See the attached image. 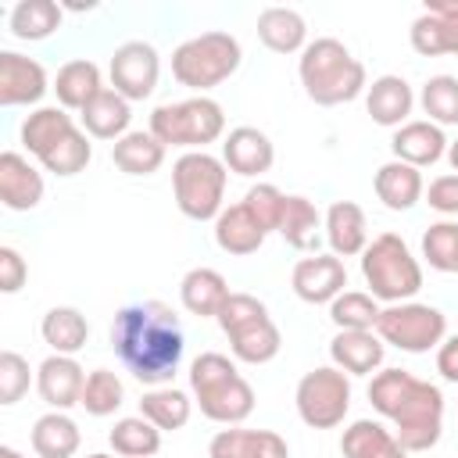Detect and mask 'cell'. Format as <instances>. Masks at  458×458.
Segmentation results:
<instances>
[{"instance_id":"cell-1","label":"cell","mask_w":458,"mask_h":458,"mask_svg":"<svg viewBox=\"0 0 458 458\" xmlns=\"http://www.w3.org/2000/svg\"><path fill=\"white\" fill-rule=\"evenodd\" d=\"M111 347L143 386H168L182 365L186 336L165 301H140L114 311Z\"/></svg>"},{"instance_id":"cell-2","label":"cell","mask_w":458,"mask_h":458,"mask_svg":"<svg viewBox=\"0 0 458 458\" xmlns=\"http://www.w3.org/2000/svg\"><path fill=\"white\" fill-rule=\"evenodd\" d=\"M369 404L394 422V437L408 454L440 444L444 394L437 383L419 379L408 369H379L369 383Z\"/></svg>"},{"instance_id":"cell-3","label":"cell","mask_w":458,"mask_h":458,"mask_svg":"<svg viewBox=\"0 0 458 458\" xmlns=\"http://www.w3.org/2000/svg\"><path fill=\"white\" fill-rule=\"evenodd\" d=\"M297 75L308 100H315L318 107L351 104L369 89L365 64L333 36H318L301 50Z\"/></svg>"},{"instance_id":"cell-4","label":"cell","mask_w":458,"mask_h":458,"mask_svg":"<svg viewBox=\"0 0 458 458\" xmlns=\"http://www.w3.org/2000/svg\"><path fill=\"white\" fill-rule=\"evenodd\" d=\"M21 147L54 175L68 179L86 172L89 157H93V143L86 136V129L75 125V118L64 107H36L25 114L21 129Z\"/></svg>"},{"instance_id":"cell-5","label":"cell","mask_w":458,"mask_h":458,"mask_svg":"<svg viewBox=\"0 0 458 458\" xmlns=\"http://www.w3.org/2000/svg\"><path fill=\"white\" fill-rule=\"evenodd\" d=\"M190 390L193 404L204 419L222 426H240L254 411V386L240 376L236 358L204 351L190 361Z\"/></svg>"},{"instance_id":"cell-6","label":"cell","mask_w":458,"mask_h":458,"mask_svg":"<svg viewBox=\"0 0 458 458\" xmlns=\"http://www.w3.org/2000/svg\"><path fill=\"white\" fill-rule=\"evenodd\" d=\"M243 61V47L233 32L211 29L200 36L182 39L172 50V75L179 86L193 89L197 97H208V89L222 86Z\"/></svg>"},{"instance_id":"cell-7","label":"cell","mask_w":458,"mask_h":458,"mask_svg":"<svg viewBox=\"0 0 458 458\" xmlns=\"http://www.w3.org/2000/svg\"><path fill=\"white\" fill-rule=\"evenodd\" d=\"M361 279L376 301L401 304L422 290V265L397 233H379L361 250Z\"/></svg>"},{"instance_id":"cell-8","label":"cell","mask_w":458,"mask_h":458,"mask_svg":"<svg viewBox=\"0 0 458 458\" xmlns=\"http://www.w3.org/2000/svg\"><path fill=\"white\" fill-rule=\"evenodd\" d=\"M222 333L229 336V351L236 361L243 365H265L279 354L283 347V333L272 322L265 301H258L254 293H229L222 311L215 315Z\"/></svg>"},{"instance_id":"cell-9","label":"cell","mask_w":458,"mask_h":458,"mask_svg":"<svg viewBox=\"0 0 458 458\" xmlns=\"http://www.w3.org/2000/svg\"><path fill=\"white\" fill-rule=\"evenodd\" d=\"M229 168L222 157L208 150H186L172 165V193L175 208L193 222H215L222 215Z\"/></svg>"},{"instance_id":"cell-10","label":"cell","mask_w":458,"mask_h":458,"mask_svg":"<svg viewBox=\"0 0 458 458\" xmlns=\"http://www.w3.org/2000/svg\"><path fill=\"white\" fill-rule=\"evenodd\" d=\"M150 132L165 147H182V154L186 150H204L208 143L222 140L225 111L211 97H186V100L157 104L150 111Z\"/></svg>"},{"instance_id":"cell-11","label":"cell","mask_w":458,"mask_h":458,"mask_svg":"<svg viewBox=\"0 0 458 458\" xmlns=\"http://www.w3.org/2000/svg\"><path fill=\"white\" fill-rule=\"evenodd\" d=\"M376 333L383 344L408 351V354H426L433 347L444 344L447 336V315L433 304L422 301H401V304H386L376 318Z\"/></svg>"},{"instance_id":"cell-12","label":"cell","mask_w":458,"mask_h":458,"mask_svg":"<svg viewBox=\"0 0 458 458\" xmlns=\"http://www.w3.org/2000/svg\"><path fill=\"white\" fill-rule=\"evenodd\" d=\"M293 404L304 426L311 429H336L351 411V376L336 365H318L301 376L293 390Z\"/></svg>"},{"instance_id":"cell-13","label":"cell","mask_w":458,"mask_h":458,"mask_svg":"<svg viewBox=\"0 0 458 458\" xmlns=\"http://www.w3.org/2000/svg\"><path fill=\"white\" fill-rule=\"evenodd\" d=\"M107 75H111V89L122 93L129 104L132 100H147L157 89L161 57H157V50L150 43L129 39V43L114 47L111 64H107Z\"/></svg>"},{"instance_id":"cell-14","label":"cell","mask_w":458,"mask_h":458,"mask_svg":"<svg viewBox=\"0 0 458 458\" xmlns=\"http://www.w3.org/2000/svg\"><path fill=\"white\" fill-rule=\"evenodd\" d=\"M290 286L304 304H333L347 286V268L336 254H308L293 265Z\"/></svg>"},{"instance_id":"cell-15","label":"cell","mask_w":458,"mask_h":458,"mask_svg":"<svg viewBox=\"0 0 458 458\" xmlns=\"http://www.w3.org/2000/svg\"><path fill=\"white\" fill-rule=\"evenodd\" d=\"M54 89L47 82V68L36 57H25L18 50H0V104L4 107H32L43 100V93Z\"/></svg>"},{"instance_id":"cell-16","label":"cell","mask_w":458,"mask_h":458,"mask_svg":"<svg viewBox=\"0 0 458 458\" xmlns=\"http://www.w3.org/2000/svg\"><path fill=\"white\" fill-rule=\"evenodd\" d=\"M86 372L72 354H50L36 369V390L50 411H68L82 401Z\"/></svg>"},{"instance_id":"cell-17","label":"cell","mask_w":458,"mask_h":458,"mask_svg":"<svg viewBox=\"0 0 458 458\" xmlns=\"http://www.w3.org/2000/svg\"><path fill=\"white\" fill-rule=\"evenodd\" d=\"M411 50L422 57L458 54V4H426L408 29Z\"/></svg>"},{"instance_id":"cell-18","label":"cell","mask_w":458,"mask_h":458,"mask_svg":"<svg viewBox=\"0 0 458 458\" xmlns=\"http://www.w3.org/2000/svg\"><path fill=\"white\" fill-rule=\"evenodd\" d=\"M386 344L376 329H336L329 340V358L347 376H376L383 369Z\"/></svg>"},{"instance_id":"cell-19","label":"cell","mask_w":458,"mask_h":458,"mask_svg":"<svg viewBox=\"0 0 458 458\" xmlns=\"http://www.w3.org/2000/svg\"><path fill=\"white\" fill-rule=\"evenodd\" d=\"M222 161H225L229 172L254 179V175H265V172L272 168L276 147H272L268 132H261V129H254V125H236V129H229V136L222 140Z\"/></svg>"},{"instance_id":"cell-20","label":"cell","mask_w":458,"mask_h":458,"mask_svg":"<svg viewBox=\"0 0 458 458\" xmlns=\"http://www.w3.org/2000/svg\"><path fill=\"white\" fill-rule=\"evenodd\" d=\"M43 200V175L39 168L18 154V150H4L0 154V204L7 211H32Z\"/></svg>"},{"instance_id":"cell-21","label":"cell","mask_w":458,"mask_h":458,"mask_svg":"<svg viewBox=\"0 0 458 458\" xmlns=\"http://www.w3.org/2000/svg\"><path fill=\"white\" fill-rule=\"evenodd\" d=\"M208 458H290V444L276 429L225 426L211 437Z\"/></svg>"},{"instance_id":"cell-22","label":"cell","mask_w":458,"mask_h":458,"mask_svg":"<svg viewBox=\"0 0 458 458\" xmlns=\"http://www.w3.org/2000/svg\"><path fill=\"white\" fill-rule=\"evenodd\" d=\"M447 136L440 125H433L429 118H411L404 122L401 129H394L390 136V150L397 161L404 165H415V168H426V165H437L440 157H447Z\"/></svg>"},{"instance_id":"cell-23","label":"cell","mask_w":458,"mask_h":458,"mask_svg":"<svg viewBox=\"0 0 458 458\" xmlns=\"http://www.w3.org/2000/svg\"><path fill=\"white\" fill-rule=\"evenodd\" d=\"M411 107H415V93L401 75H379L365 89V111L383 129H401L404 122H411L408 118Z\"/></svg>"},{"instance_id":"cell-24","label":"cell","mask_w":458,"mask_h":458,"mask_svg":"<svg viewBox=\"0 0 458 458\" xmlns=\"http://www.w3.org/2000/svg\"><path fill=\"white\" fill-rule=\"evenodd\" d=\"M372 190H376V197H379L383 208H390V211H411V208L426 197L422 168L390 157L386 165L376 168V175H372Z\"/></svg>"},{"instance_id":"cell-25","label":"cell","mask_w":458,"mask_h":458,"mask_svg":"<svg viewBox=\"0 0 458 458\" xmlns=\"http://www.w3.org/2000/svg\"><path fill=\"white\" fill-rule=\"evenodd\" d=\"M322 225H326L329 254H336L340 261L344 258H361V250L369 247V222H365V211L354 200H333Z\"/></svg>"},{"instance_id":"cell-26","label":"cell","mask_w":458,"mask_h":458,"mask_svg":"<svg viewBox=\"0 0 458 458\" xmlns=\"http://www.w3.org/2000/svg\"><path fill=\"white\" fill-rule=\"evenodd\" d=\"M79 122H82V129H86V136H93V140H122L125 132H132L129 129V122H132V104L122 97V93H114L111 86H104L82 111H79Z\"/></svg>"},{"instance_id":"cell-27","label":"cell","mask_w":458,"mask_h":458,"mask_svg":"<svg viewBox=\"0 0 458 458\" xmlns=\"http://www.w3.org/2000/svg\"><path fill=\"white\" fill-rule=\"evenodd\" d=\"M265 236L268 233L258 225V218L247 211L243 200L222 208V215L215 218V243H218V250L233 254V258H247V254L261 250Z\"/></svg>"},{"instance_id":"cell-28","label":"cell","mask_w":458,"mask_h":458,"mask_svg":"<svg viewBox=\"0 0 458 458\" xmlns=\"http://www.w3.org/2000/svg\"><path fill=\"white\" fill-rule=\"evenodd\" d=\"M229 293H233V290H229L225 276H222L218 268H208V265L190 268V272L182 276V283H179V301H182V308H186L190 315H197V318H215V315L222 311V304H225Z\"/></svg>"},{"instance_id":"cell-29","label":"cell","mask_w":458,"mask_h":458,"mask_svg":"<svg viewBox=\"0 0 458 458\" xmlns=\"http://www.w3.org/2000/svg\"><path fill=\"white\" fill-rule=\"evenodd\" d=\"M100 89H104V75L89 57H75L61 64L54 75V97H57V107L64 111H82Z\"/></svg>"},{"instance_id":"cell-30","label":"cell","mask_w":458,"mask_h":458,"mask_svg":"<svg viewBox=\"0 0 458 458\" xmlns=\"http://www.w3.org/2000/svg\"><path fill=\"white\" fill-rule=\"evenodd\" d=\"M326 218L318 215L315 200L301 197V193H286V204H283V218H279V236L293 247V250H311L318 254V240L326 236Z\"/></svg>"},{"instance_id":"cell-31","label":"cell","mask_w":458,"mask_h":458,"mask_svg":"<svg viewBox=\"0 0 458 458\" xmlns=\"http://www.w3.org/2000/svg\"><path fill=\"white\" fill-rule=\"evenodd\" d=\"M340 454L344 458H408L394 429H386L376 419H354L340 437Z\"/></svg>"},{"instance_id":"cell-32","label":"cell","mask_w":458,"mask_h":458,"mask_svg":"<svg viewBox=\"0 0 458 458\" xmlns=\"http://www.w3.org/2000/svg\"><path fill=\"white\" fill-rule=\"evenodd\" d=\"M258 39L272 54H301L308 47V21L293 7H265L258 14Z\"/></svg>"},{"instance_id":"cell-33","label":"cell","mask_w":458,"mask_h":458,"mask_svg":"<svg viewBox=\"0 0 458 458\" xmlns=\"http://www.w3.org/2000/svg\"><path fill=\"white\" fill-rule=\"evenodd\" d=\"M29 440H32L36 458H72L82 444V433L68 411H47L32 422Z\"/></svg>"},{"instance_id":"cell-34","label":"cell","mask_w":458,"mask_h":458,"mask_svg":"<svg viewBox=\"0 0 458 458\" xmlns=\"http://www.w3.org/2000/svg\"><path fill=\"white\" fill-rule=\"evenodd\" d=\"M165 143L147 129H132L125 132L118 143H111V161L125 172V175H154L165 165Z\"/></svg>"},{"instance_id":"cell-35","label":"cell","mask_w":458,"mask_h":458,"mask_svg":"<svg viewBox=\"0 0 458 458\" xmlns=\"http://www.w3.org/2000/svg\"><path fill=\"white\" fill-rule=\"evenodd\" d=\"M39 333H43V344H47L54 354H72V358H75V354L86 347V340H89V322H86V315H82L79 308L57 304V308H50V311L43 315Z\"/></svg>"},{"instance_id":"cell-36","label":"cell","mask_w":458,"mask_h":458,"mask_svg":"<svg viewBox=\"0 0 458 458\" xmlns=\"http://www.w3.org/2000/svg\"><path fill=\"white\" fill-rule=\"evenodd\" d=\"M140 415L150 419L161 433H175L190 422L193 415V397L179 386H150L143 397H140Z\"/></svg>"},{"instance_id":"cell-37","label":"cell","mask_w":458,"mask_h":458,"mask_svg":"<svg viewBox=\"0 0 458 458\" xmlns=\"http://www.w3.org/2000/svg\"><path fill=\"white\" fill-rule=\"evenodd\" d=\"M61 18H64L61 4H54V0H18L7 14V25H11L14 39L39 43L61 29Z\"/></svg>"},{"instance_id":"cell-38","label":"cell","mask_w":458,"mask_h":458,"mask_svg":"<svg viewBox=\"0 0 458 458\" xmlns=\"http://www.w3.org/2000/svg\"><path fill=\"white\" fill-rule=\"evenodd\" d=\"M111 451L118 458H154L161 451V429L143 415H125L107 433Z\"/></svg>"},{"instance_id":"cell-39","label":"cell","mask_w":458,"mask_h":458,"mask_svg":"<svg viewBox=\"0 0 458 458\" xmlns=\"http://www.w3.org/2000/svg\"><path fill=\"white\" fill-rule=\"evenodd\" d=\"M122 401H125V386H122L118 372H111V369H93V372L86 376L82 401H79V404L86 408V415L107 419V415H114V411L122 408Z\"/></svg>"},{"instance_id":"cell-40","label":"cell","mask_w":458,"mask_h":458,"mask_svg":"<svg viewBox=\"0 0 458 458\" xmlns=\"http://www.w3.org/2000/svg\"><path fill=\"white\" fill-rule=\"evenodd\" d=\"M419 104L433 125H458V75H429L422 82Z\"/></svg>"},{"instance_id":"cell-41","label":"cell","mask_w":458,"mask_h":458,"mask_svg":"<svg viewBox=\"0 0 458 458\" xmlns=\"http://www.w3.org/2000/svg\"><path fill=\"white\" fill-rule=\"evenodd\" d=\"M379 301L365 290H344L333 304H329V318L336 329H376L379 318Z\"/></svg>"},{"instance_id":"cell-42","label":"cell","mask_w":458,"mask_h":458,"mask_svg":"<svg viewBox=\"0 0 458 458\" xmlns=\"http://www.w3.org/2000/svg\"><path fill=\"white\" fill-rule=\"evenodd\" d=\"M422 258L429 268L458 276V222L454 218H440L422 233Z\"/></svg>"},{"instance_id":"cell-43","label":"cell","mask_w":458,"mask_h":458,"mask_svg":"<svg viewBox=\"0 0 458 458\" xmlns=\"http://www.w3.org/2000/svg\"><path fill=\"white\" fill-rule=\"evenodd\" d=\"M243 204L247 211L258 218V225L265 233H279V218H283V204H286V193L272 182H254L247 193H243Z\"/></svg>"},{"instance_id":"cell-44","label":"cell","mask_w":458,"mask_h":458,"mask_svg":"<svg viewBox=\"0 0 458 458\" xmlns=\"http://www.w3.org/2000/svg\"><path fill=\"white\" fill-rule=\"evenodd\" d=\"M32 386V369L18 351H0V404H18Z\"/></svg>"},{"instance_id":"cell-45","label":"cell","mask_w":458,"mask_h":458,"mask_svg":"<svg viewBox=\"0 0 458 458\" xmlns=\"http://www.w3.org/2000/svg\"><path fill=\"white\" fill-rule=\"evenodd\" d=\"M426 204H429L433 211H440L444 218H458V172L437 175V179L426 186Z\"/></svg>"},{"instance_id":"cell-46","label":"cell","mask_w":458,"mask_h":458,"mask_svg":"<svg viewBox=\"0 0 458 458\" xmlns=\"http://www.w3.org/2000/svg\"><path fill=\"white\" fill-rule=\"evenodd\" d=\"M25 279H29L25 258L11 243H4L0 247V293H18L25 286Z\"/></svg>"},{"instance_id":"cell-47","label":"cell","mask_w":458,"mask_h":458,"mask_svg":"<svg viewBox=\"0 0 458 458\" xmlns=\"http://www.w3.org/2000/svg\"><path fill=\"white\" fill-rule=\"evenodd\" d=\"M437 372L447 383H458V333L454 336H444V344L437 347Z\"/></svg>"},{"instance_id":"cell-48","label":"cell","mask_w":458,"mask_h":458,"mask_svg":"<svg viewBox=\"0 0 458 458\" xmlns=\"http://www.w3.org/2000/svg\"><path fill=\"white\" fill-rule=\"evenodd\" d=\"M447 161H451V168L458 172V140H451V143H447Z\"/></svg>"},{"instance_id":"cell-49","label":"cell","mask_w":458,"mask_h":458,"mask_svg":"<svg viewBox=\"0 0 458 458\" xmlns=\"http://www.w3.org/2000/svg\"><path fill=\"white\" fill-rule=\"evenodd\" d=\"M0 458H25V454H21L18 447H11V444H4V447H0Z\"/></svg>"},{"instance_id":"cell-50","label":"cell","mask_w":458,"mask_h":458,"mask_svg":"<svg viewBox=\"0 0 458 458\" xmlns=\"http://www.w3.org/2000/svg\"><path fill=\"white\" fill-rule=\"evenodd\" d=\"M86 458H114V454H104V451H97V454H86Z\"/></svg>"}]
</instances>
